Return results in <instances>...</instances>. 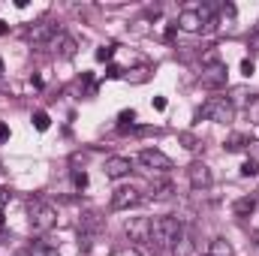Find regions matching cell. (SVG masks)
I'll return each mask as SVG.
<instances>
[{
    "mask_svg": "<svg viewBox=\"0 0 259 256\" xmlns=\"http://www.w3.org/2000/svg\"><path fill=\"white\" fill-rule=\"evenodd\" d=\"M199 84H202V88H223V84H226V64L205 66L202 75H199Z\"/></svg>",
    "mask_w": 259,
    "mask_h": 256,
    "instance_id": "obj_10",
    "label": "cell"
},
{
    "mask_svg": "<svg viewBox=\"0 0 259 256\" xmlns=\"http://www.w3.org/2000/svg\"><path fill=\"white\" fill-rule=\"evenodd\" d=\"M106 75H109V78H121V75H124V69H121V66H109V69H106Z\"/></svg>",
    "mask_w": 259,
    "mask_h": 256,
    "instance_id": "obj_31",
    "label": "cell"
},
{
    "mask_svg": "<svg viewBox=\"0 0 259 256\" xmlns=\"http://www.w3.org/2000/svg\"><path fill=\"white\" fill-rule=\"evenodd\" d=\"M142 202V193L136 190V187H118V190L112 193V211H130V208H136Z\"/></svg>",
    "mask_w": 259,
    "mask_h": 256,
    "instance_id": "obj_4",
    "label": "cell"
},
{
    "mask_svg": "<svg viewBox=\"0 0 259 256\" xmlns=\"http://www.w3.org/2000/svg\"><path fill=\"white\" fill-rule=\"evenodd\" d=\"M256 244H259V232H256Z\"/></svg>",
    "mask_w": 259,
    "mask_h": 256,
    "instance_id": "obj_39",
    "label": "cell"
},
{
    "mask_svg": "<svg viewBox=\"0 0 259 256\" xmlns=\"http://www.w3.org/2000/svg\"><path fill=\"white\" fill-rule=\"evenodd\" d=\"M18 256H30V253H18Z\"/></svg>",
    "mask_w": 259,
    "mask_h": 256,
    "instance_id": "obj_38",
    "label": "cell"
},
{
    "mask_svg": "<svg viewBox=\"0 0 259 256\" xmlns=\"http://www.w3.org/2000/svg\"><path fill=\"white\" fill-rule=\"evenodd\" d=\"M58 33H61V27H58V24H52V21H39V24H33V30H30L27 36H30V42H36V46H42V49H46Z\"/></svg>",
    "mask_w": 259,
    "mask_h": 256,
    "instance_id": "obj_7",
    "label": "cell"
},
{
    "mask_svg": "<svg viewBox=\"0 0 259 256\" xmlns=\"http://www.w3.org/2000/svg\"><path fill=\"white\" fill-rule=\"evenodd\" d=\"M127 235H130V241H133V247L148 244L151 241V220L148 217H136L133 223H127Z\"/></svg>",
    "mask_w": 259,
    "mask_h": 256,
    "instance_id": "obj_6",
    "label": "cell"
},
{
    "mask_svg": "<svg viewBox=\"0 0 259 256\" xmlns=\"http://www.w3.org/2000/svg\"><path fill=\"white\" fill-rule=\"evenodd\" d=\"M0 75H3V61H0Z\"/></svg>",
    "mask_w": 259,
    "mask_h": 256,
    "instance_id": "obj_37",
    "label": "cell"
},
{
    "mask_svg": "<svg viewBox=\"0 0 259 256\" xmlns=\"http://www.w3.org/2000/svg\"><path fill=\"white\" fill-rule=\"evenodd\" d=\"M208 256H235V250H232V244L226 238H214L208 244Z\"/></svg>",
    "mask_w": 259,
    "mask_h": 256,
    "instance_id": "obj_17",
    "label": "cell"
},
{
    "mask_svg": "<svg viewBox=\"0 0 259 256\" xmlns=\"http://www.w3.org/2000/svg\"><path fill=\"white\" fill-rule=\"evenodd\" d=\"M253 72H256V64H253L250 58H244V61H241V75H247V78H250Z\"/></svg>",
    "mask_w": 259,
    "mask_h": 256,
    "instance_id": "obj_28",
    "label": "cell"
},
{
    "mask_svg": "<svg viewBox=\"0 0 259 256\" xmlns=\"http://www.w3.org/2000/svg\"><path fill=\"white\" fill-rule=\"evenodd\" d=\"M6 139H9V127L0 121V142H6Z\"/></svg>",
    "mask_w": 259,
    "mask_h": 256,
    "instance_id": "obj_34",
    "label": "cell"
},
{
    "mask_svg": "<svg viewBox=\"0 0 259 256\" xmlns=\"http://www.w3.org/2000/svg\"><path fill=\"white\" fill-rule=\"evenodd\" d=\"M253 208H256V196L250 193V196H241V199H235V205H232V211L238 214V217H247V214H253Z\"/></svg>",
    "mask_w": 259,
    "mask_h": 256,
    "instance_id": "obj_15",
    "label": "cell"
},
{
    "mask_svg": "<svg viewBox=\"0 0 259 256\" xmlns=\"http://www.w3.org/2000/svg\"><path fill=\"white\" fill-rule=\"evenodd\" d=\"M172 256H193V241L187 232H181L175 241H172Z\"/></svg>",
    "mask_w": 259,
    "mask_h": 256,
    "instance_id": "obj_14",
    "label": "cell"
},
{
    "mask_svg": "<svg viewBox=\"0 0 259 256\" xmlns=\"http://www.w3.org/2000/svg\"><path fill=\"white\" fill-rule=\"evenodd\" d=\"M127 78H130V81H136V84H139V81H145V78H148V69H133V72H130Z\"/></svg>",
    "mask_w": 259,
    "mask_h": 256,
    "instance_id": "obj_29",
    "label": "cell"
},
{
    "mask_svg": "<svg viewBox=\"0 0 259 256\" xmlns=\"http://www.w3.org/2000/svg\"><path fill=\"white\" fill-rule=\"evenodd\" d=\"M259 172V166H253V163H250V160H247V163H244V166H241V175H244V178H253V175H256Z\"/></svg>",
    "mask_w": 259,
    "mask_h": 256,
    "instance_id": "obj_30",
    "label": "cell"
},
{
    "mask_svg": "<svg viewBox=\"0 0 259 256\" xmlns=\"http://www.w3.org/2000/svg\"><path fill=\"white\" fill-rule=\"evenodd\" d=\"M247 157H250L253 166H259V142L256 139H250V145H247Z\"/></svg>",
    "mask_w": 259,
    "mask_h": 256,
    "instance_id": "obj_27",
    "label": "cell"
},
{
    "mask_svg": "<svg viewBox=\"0 0 259 256\" xmlns=\"http://www.w3.org/2000/svg\"><path fill=\"white\" fill-rule=\"evenodd\" d=\"M175 24H178L181 30H187V33H199V30L205 27L196 9H181V12H178V21H175Z\"/></svg>",
    "mask_w": 259,
    "mask_h": 256,
    "instance_id": "obj_12",
    "label": "cell"
},
{
    "mask_svg": "<svg viewBox=\"0 0 259 256\" xmlns=\"http://www.w3.org/2000/svg\"><path fill=\"white\" fill-rule=\"evenodd\" d=\"M154 109L163 112V109H166V97H154Z\"/></svg>",
    "mask_w": 259,
    "mask_h": 256,
    "instance_id": "obj_33",
    "label": "cell"
},
{
    "mask_svg": "<svg viewBox=\"0 0 259 256\" xmlns=\"http://www.w3.org/2000/svg\"><path fill=\"white\" fill-rule=\"evenodd\" d=\"M247 145H250V139H247L244 133H232V136L226 139V145H223V148H226L229 154H235V151H247Z\"/></svg>",
    "mask_w": 259,
    "mask_h": 256,
    "instance_id": "obj_16",
    "label": "cell"
},
{
    "mask_svg": "<svg viewBox=\"0 0 259 256\" xmlns=\"http://www.w3.org/2000/svg\"><path fill=\"white\" fill-rule=\"evenodd\" d=\"M27 253H30V256H61V253H58V247H52L49 241H33Z\"/></svg>",
    "mask_w": 259,
    "mask_h": 256,
    "instance_id": "obj_18",
    "label": "cell"
},
{
    "mask_svg": "<svg viewBox=\"0 0 259 256\" xmlns=\"http://www.w3.org/2000/svg\"><path fill=\"white\" fill-rule=\"evenodd\" d=\"M6 33H9V24H6V21L0 18V36H6Z\"/></svg>",
    "mask_w": 259,
    "mask_h": 256,
    "instance_id": "obj_35",
    "label": "cell"
},
{
    "mask_svg": "<svg viewBox=\"0 0 259 256\" xmlns=\"http://www.w3.org/2000/svg\"><path fill=\"white\" fill-rule=\"evenodd\" d=\"M33 127L39 130V133H46V130L52 127V118L46 112H33Z\"/></svg>",
    "mask_w": 259,
    "mask_h": 256,
    "instance_id": "obj_21",
    "label": "cell"
},
{
    "mask_svg": "<svg viewBox=\"0 0 259 256\" xmlns=\"http://www.w3.org/2000/svg\"><path fill=\"white\" fill-rule=\"evenodd\" d=\"M115 49H118L115 42H106V46H100V49H97V55H94V58H97L100 64H106V61H112V58H115Z\"/></svg>",
    "mask_w": 259,
    "mask_h": 256,
    "instance_id": "obj_19",
    "label": "cell"
},
{
    "mask_svg": "<svg viewBox=\"0 0 259 256\" xmlns=\"http://www.w3.org/2000/svg\"><path fill=\"white\" fill-rule=\"evenodd\" d=\"M178 142H181L187 151H199V148H202V142L196 139L193 133H178Z\"/></svg>",
    "mask_w": 259,
    "mask_h": 256,
    "instance_id": "obj_20",
    "label": "cell"
},
{
    "mask_svg": "<svg viewBox=\"0 0 259 256\" xmlns=\"http://www.w3.org/2000/svg\"><path fill=\"white\" fill-rule=\"evenodd\" d=\"M46 49H52L58 58H72V55H75V49H78V42H75V36H69V33H64V30H61V33H58V36H55Z\"/></svg>",
    "mask_w": 259,
    "mask_h": 256,
    "instance_id": "obj_8",
    "label": "cell"
},
{
    "mask_svg": "<svg viewBox=\"0 0 259 256\" xmlns=\"http://www.w3.org/2000/svg\"><path fill=\"white\" fill-rule=\"evenodd\" d=\"M78 229H81V235H94V232L103 229V217L97 211H84L81 220H78Z\"/></svg>",
    "mask_w": 259,
    "mask_h": 256,
    "instance_id": "obj_13",
    "label": "cell"
},
{
    "mask_svg": "<svg viewBox=\"0 0 259 256\" xmlns=\"http://www.w3.org/2000/svg\"><path fill=\"white\" fill-rule=\"evenodd\" d=\"M184 232L181 220L172 217V214H163V217H154L151 220V244L154 247H172V241Z\"/></svg>",
    "mask_w": 259,
    "mask_h": 256,
    "instance_id": "obj_1",
    "label": "cell"
},
{
    "mask_svg": "<svg viewBox=\"0 0 259 256\" xmlns=\"http://www.w3.org/2000/svg\"><path fill=\"white\" fill-rule=\"evenodd\" d=\"M250 52H259V24H256V30H253V39H250Z\"/></svg>",
    "mask_w": 259,
    "mask_h": 256,
    "instance_id": "obj_32",
    "label": "cell"
},
{
    "mask_svg": "<svg viewBox=\"0 0 259 256\" xmlns=\"http://www.w3.org/2000/svg\"><path fill=\"white\" fill-rule=\"evenodd\" d=\"M130 169H133L130 157H109V160H106V166H103L106 178H112V181H118V178H127Z\"/></svg>",
    "mask_w": 259,
    "mask_h": 256,
    "instance_id": "obj_11",
    "label": "cell"
},
{
    "mask_svg": "<svg viewBox=\"0 0 259 256\" xmlns=\"http://www.w3.org/2000/svg\"><path fill=\"white\" fill-rule=\"evenodd\" d=\"M202 115L214 124H229L235 118V106L229 103V97H211L205 106H202Z\"/></svg>",
    "mask_w": 259,
    "mask_h": 256,
    "instance_id": "obj_3",
    "label": "cell"
},
{
    "mask_svg": "<svg viewBox=\"0 0 259 256\" xmlns=\"http://www.w3.org/2000/svg\"><path fill=\"white\" fill-rule=\"evenodd\" d=\"M139 163H142L145 169H154V172H169V169H172V160H169L163 151H157V148H145V151L139 154Z\"/></svg>",
    "mask_w": 259,
    "mask_h": 256,
    "instance_id": "obj_5",
    "label": "cell"
},
{
    "mask_svg": "<svg viewBox=\"0 0 259 256\" xmlns=\"http://www.w3.org/2000/svg\"><path fill=\"white\" fill-rule=\"evenodd\" d=\"M118 121H121V130L133 127V121H136V112H133V109H127V112H121V115H118Z\"/></svg>",
    "mask_w": 259,
    "mask_h": 256,
    "instance_id": "obj_26",
    "label": "cell"
},
{
    "mask_svg": "<svg viewBox=\"0 0 259 256\" xmlns=\"http://www.w3.org/2000/svg\"><path fill=\"white\" fill-rule=\"evenodd\" d=\"M27 214H30V229H33V232H39V235L52 232V229H55V223H58V211H55L49 202H42V199L30 202Z\"/></svg>",
    "mask_w": 259,
    "mask_h": 256,
    "instance_id": "obj_2",
    "label": "cell"
},
{
    "mask_svg": "<svg viewBox=\"0 0 259 256\" xmlns=\"http://www.w3.org/2000/svg\"><path fill=\"white\" fill-rule=\"evenodd\" d=\"M217 64H223V61H220V52H217V49H208V52L202 55V66H217Z\"/></svg>",
    "mask_w": 259,
    "mask_h": 256,
    "instance_id": "obj_22",
    "label": "cell"
},
{
    "mask_svg": "<svg viewBox=\"0 0 259 256\" xmlns=\"http://www.w3.org/2000/svg\"><path fill=\"white\" fill-rule=\"evenodd\" d=\"M3 220H6V214H3V208H0V226H3Z\"/></svg>",
    "mask_w": 259,
    "mask_h": 256,
    "instance_id": "obj_36",
    "label": "cell"
},
{
    "mask_svg": "<svg viewBox=\"0 0 259 256\" xmlns=\"http://www.w3.org/2000/svg\"><path fill=\"white\" fill-rule=\"evenodd\" d=\"M151 193H154L157 199H166V196H172V184H166V181H157V184L151 187Z\"/></svg>",
    "mask_w": 259,
    "mask_h": 256,
    "instance_id": "obj_23",
    "label": "cell"
},
{
    "mask_svg": "<svg viewBox=\"0 0 259 256\" xmlns=\"http://www.w3.org/2000/svg\"><path fill=\"white\" fill-rule=\"evenodd\" d=\"M247 118H250V124H259V97H250V103H247Z\"/></svg>",
    "mask_w": 259,
    "mask_h": 256,
    "instance_id": "obj_24",
    "label": "cell"
},
{
    "mask_svg": "<svg viewBox=\"0 0 259 256\" xmlns=\"http://www.w3.org/2000/svg\"><path fill=\"white\" fill-rule=\"evenodd\" d=\"M72 184H75V190H84V187H88V172H84V169H81V172L75 169V172H72Z\"/></svg>",
    "mask_w": 259,
    "mask_h": 256,
    "instance_id": "obj_25",
    "label": "cell"
},
{
    "mask_svg": "<svg viewBox=\"0 0 259 256\" xmlns=\"http://www.w3.org/2000/svg\"><path fill=\"white\" fill-rule=\"evenodd\" d=\"M187 178H190V184H193L196 190H205V187H211V181H214V172H211L205 163H190V169H187Z\"/></svg>",
    "mask_w": 259,
    "mask_h": 256,
    "instance_id": "obj_9",
    "label": "cell"
}]
</instances>
